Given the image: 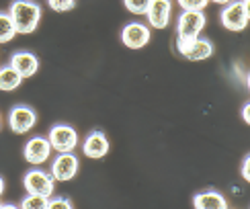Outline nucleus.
<instances>
[{"label": "nucleus", "instance_id": "f257e3e1", "mask_svg": "<svg viewBox=\"0 0 250 209\" xmlns=\"http://www.w3.org/2000/svg\"><path fill=\"white\" fill-rule=\"evenodd\" d=\"M17 35H29L37 29L41 21V6L33 0H13L8 8Z\"/></svg>", "mask_w": 250, "mask_h": 209}, {"label": "nucleus", "instance_id": "f03ea898", "mask_svg": "<svg viewBox=\"0 0 250 209\" xmlns=\"http://www.w3.org/2000/svg\"><path fill=\"white\" fill-rule=\"evenodd\" d=\"M220 19L228 31H234V33L244 31L250 21V0H232V2L224 4Z\"/></svg>", "mask_w": 250, "mask_h": 209}, {"label": "nucleus", "instance_id": "7ed1b4c3", "mask_svg": "<svg viewBox=\"0 0 250 209\" xmlns=\"http://www.w3.org/2000/svg\"><path fill=\"white\" fill-rule=\"evenodd\" d=\"M176 49L183 58L191 62H203L213 56V43L201 35L195 39H176Z\"/></svg>", "mask_w": 250, "mask_h": 209}, {"label": "nucleus", "instance_id": "20e7f679", "mask_svg": "<svg viewBox=\"0 0 250 209\" xmlns=\"http://www.w3.org/2000/svg\"><path fill=\"white\" fill-rule=\"evenodd\" d=\"M205 13L203 10H183L176 21V35L179 39H195L201 35L205 27Z\"/></svg>", "mask_w": 250, "mask_h": 209}, {"label": "nucleus", "instance_id": "39448f33", "mask_svg": "<svg viewBox=\"0 0 250 209\" xmlns=\"http://www.w3.org/2000/svg\"><path fill=\"white\" fill-rule=\"evenodd\" d=\"M47 140H49L51 150H56L58 154L60 152H74V148L78 146V131L72 127V125L58 123L49 129Z\"/></svg>", "mask_w": 250, "mask_h": 209}, {"label": "nucleus", "instance_id": "423d86ee", "mask_svg": "<svg viewBox=\"0 0 250 209\" xmlns=\"http://www.w3.org/2000/svg\"><path fill=\"white\" fill-rule=\"evenodd\" d=\"M78 168H80L78 156H74L72 152H60L58 158L51 162L49 174L54 176V181H58V183H68L78 174Z\"/></svg>", "mask_w": 250, "mask_h": 209}, {"label": "nucleus", "instance_id": "0eeeda50", "mask_svg": "<svg viewBox=\"0 0 250 209\" xmlns=\"http://www.w3.org/2000/svg\"><path fill=\"white\" fill-rule=\"evenodd\" d=\"M23 185H25V191L27 193H37V195H45V197H51L56 191V181L54 176L45 170H29L23 179Z\"/></svg>", "mask_w": 250, "mask_h": 209}, {"label": "nucleus", "instance_id": "6e6552de", "mask_svg": "<svg viewBox=\"0 0 250 209\" xmlns=\"http://www.w3.org/2000/svg\"><path fill=\"white\" fill-rule=\"evenodd\" d=\"M37 123V113L29 107V104H17L13 107L8 115V125H10V131L17 133V135H23L27 131H31Z\"/></svg>", "mask_w": 250, "mask_h": 209}, {"label": "nucleus", "instance_id": "1a4fd4ad", "mask_svg": "<svg viewBox=\"0 0 250 209\" xmlns=\"http://www.w3.org/2000/svg\"><path fill=\"white\" fill-rule=\"evenodd\" d=\"M150 39H152L150 27L144 23H129L121 31V43L129 49H142L150 43Z\"/></svg>", "mask_w": 250, "mask_h": 209}, {"label": "nucleus", "instance_id": "9d476101", "mask_svg": "<svg viewBox=\"0 0 250 209\" xmlns=\"http://www.w3.org/2000/svg\"><path fill=\"white\" fill-rule=\"evenodd\" d=\"M150 27L154 29H166L172 19V2L170 0H152L148 10H146Z\"/></svg>", "mask_w": 250, "mask_h": 209}, {"label": "nucleus", "instance_id": "9b49d317", "mask_svg": "<svg viewBox=\"0 0 250 209\" xmlns=\"http://www.w3.org/2000/svg\"><path fill=\"white\" fill-rule=\"evenodd\" d=\"M49 154H51V146H49V140L43 138V135H35L31 138L27 144H25V150H23V156L29 164H43L49 160Z\"/></svg>", "mask_w": 250, "mask_h": 209}, {"label": "nucleus", "instance_id": "f8f14e48", "mask_svg": "<svg viewBox=\"0 0 250 209\" xmlns=\"http://www.w3.org/2000/svg\"><path fill=\"white\" fill-rule=\"evenodd\" d=\"M109 138L103 131H90L84 142H82V154L86 156V158H92V160H101L105 158L109 154Z\"/></svg>", "mask_w": 250, "mask_h": 209}, {"label": "nucleus", "instance_id": "ddd939ff", "mask_svg": "<svg viewBox=\"0 0 250 209\" xmlns=\"http://www.w3.org/2000/svg\"><path fill=\"white\" fill-rule=\"evenodd\" d=\"M10 66H13L25 80V78H31V76L37 74L39 60L35 54H31V51H15L13 58H10Z\"/></svg>", "mask_w": 250, "mask_h": 209}, {"label": "nucleus", "instance_id": "4468645a", "mask_svg": "<svg viewBox=\"0 0 250 209\" xmlns=\"http://www.w3.org/2000/svg\"><path fill=\"white\" fill-rule=\"evenodd\" d=\"M193 205L197 209H226L228 201H226V197L220 195L217 191H203L193 197Z\"/></svg>", "mask_w": 250, "mask_h": 209}, {"label": "nucleus", "instance_id": "2eb2a0df", "mask_svg": "<svg viewBox=\"0 0 250 209\" xmlns=\"http://www.w3.org/2000/svg\"><path fill=\"white\" fill-rule=\"evenodd\" d=\"M21 82H23V76H21L10 64L4 66V68H0V90L2 92L17 90L21 86Z\"/></svg>", "mask_w": 250, "mask_h": 209}, {"label": "nucleus", "instance_id": "dca6fc26", "mask_svg": "<svg viewBox=\"0 0 250 209\" xmlns=\"http://www.w3.org/2000/svg\"><path fill=\"white\" fill-rule=\"evenodd\" d=\"M17 37V31L13 25V19L8 13H0V43H8Z\"/></svg>", "mask_w": 250, "mask_h": 209}, {"label": "nucleus", "instance_id": "f3484780", "mask_svg": "<svg viewBox=\"0 0 250 209\" xmlns=\"http://www.w3.org/2000/svg\"><path fill=\"white\" fill-rule=\"evenodd\" d=\"M47 199L45 195H37V193H27V197L21 201V207L25 209H47Z\"/></svg>", "mask_w": 250, "mask_h": 209}, {"label": "nucleus", "instance_id": "a211bd4d", "mask_svg": "<svg viewBox=\"0 0 250 209\" xmlns=\"http://www.w3.org/2000/svg\"><path fill=\"white\" fill-rule=\"evenodd\" d=\"M150 2H152V0H123L125 8H127L129 13H133V15H142V17L146 15V10H148Z\"/></svg>", "mask_w": 250, "mask_h": 209}, {"label": "nucleus", "instance_id": "6ab92c4d", "mask_svg": "<svg viewBox=\"0 0 250 209\" xmlns=\"http://www.w3.org/2000/svg\"><path fill=\"white\" fill-rule=\"evenodd\" d=\"M74 207V203H72V199H68V197H54L51 195L47 199V209H72Z\"/></svg>", "mask_w": 250, "mask_h": 209}, {"label": "nucleus", "instance_id": "aec40b11", "mask_svg": "<svg viewBox=\"0 0 250 209\" xmlns=\"http://www.w3.org/2000/svg\"><path fill=\"white\" fill-rule=\"evenodd\" d=\"M47 4L51 10H56V13H68V10L74 8L76 0H47Z\"/></svg>", "mask_w": 250, "mask_h": 209}, {"label": "nucleus", "instance_id": "412c9836", "mask_svg": "<svg viewBox=\"0 0 250 209\" xmlns=\"http://www.w3.org/2000/svg\"><path fill=\"white\" fill-rule=\"evenodd\" d=\"M176 4L183 10H205L209 0H176Z\"/></svg>", "mask_w": 250, "mask_h": 209}, {"label": "nucleus", "instance_id": "4be33fe9", "mask_svg": "<svg viewBox=\"0 0 250 209\" xmlns=\"http://www.w3.org/2000/svg\"><path fill=\"white\" fill-rule=\"evenodd\" d=\"M242 176H244V181H250V158H244V166H242Z\"/></svg>", "mask_w": 250, "mask_h": 209}, {"label": "nucleus", "instance_id": "5701e85b", "mask_svg": "<svg viewBox=\"0 0 250 209\" xmlns=\"http://www.w3.org/2000/svg\"><path fill=\"white\" fill-rule=\"evenodd\" d=\"M248 109H250V104H244V109H242V117H244V121H246V123H250V111H248Z\"/></svg>", "mask_w": 250, "mask_h": 209}, {"label": "nucleus", "instance_id": "b1692460", "mask_svg": "<svg viewBox=\"0 0 250 209\" xmlns=\"http://www.w3.org/2000/svg\"><path fill=\"white\" fill-rule=\"evenodd\" d=\"M209 2H215V4H228V2H232V0H209Z\"/></svg>", "mask_w": 250, "mask_h": 209}, {"label": "nucleus", "instance_id": "393cba45", "mask_svg": "<svg viewBox=\"0 0 250 209\" xmlns=\"http://www.w3.org/2000/svg\"><path fill=\"white\" fill-rule=\"evenodd\" d=\"M2 193H4V179L0 176V197H2Z\"/></svg>", "mask_w": 250, "mask_h": 209}, {"label": "nucleus", "instance_id": "a878e982", "mask_svg": "<svg viewBox=\"0 0 250 209\" xmlns=\"http://www.w3.org/2000/svg\"><path fill=\"white\" fill-rule=\"evenodd\" d=\"M2 207H10V205H4L2 201H0V209H2Z\"/></svg>", "mask_w": 250, "mask_h": 209}, {"label": "nucleus", "instance_id": "bb28decb", "mask_svg": "<svg viewBox=\"0 0 250 209\" xmlns=\"http://www.w3.org/2000/svg\"><path fill=\"white\" fill-rule=\"evenodd\" d=\"M0 127H2V119H0Z\"/></svg>", "mask_w": 250, "mask_h": 209}]
</instances>
